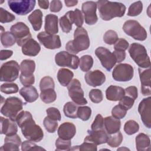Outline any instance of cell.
I'll list each match as a JSON object with an SVG mask.
<instances>
[{
	"label": "cell",
	"instance_id": "1",
	"mask_svg": "<svg viewBox=\"0 0 151 151\" xmlns=\"http://www.w3.org/2000/svg\"><path fill=\"white\" fill-rule=\"evenodd\" d=\"M15 121L21 128L22 134L27 139L34 142H39L43 139V131L39 125L36 124L30 112L21 111L17 116Z\"/></svg>",
	"mask_w": 151,
	"mask_h": 151
},
{
	"label": "cell",
	"instance_id": "2",
	"mask_svg": "<svg viewBox=\"0 0 151 151\" xmlns=\"http://www.w3.org/2000/svg\"><path fill=\"white\" fill-rule=\"evenodd\" d=\"M96 4L100 17L104 21H110L115 17H122L126 11L125 5L120 2L100 0Z\"/></svg>",
	"mask_w": 151,
	"mask_h": 151
},
{
	"label": "cell",
	"instance_id": "3",
	"mask_svg": "<svg viewBox=\"0 0 151 151\" xmlns=\"http://www.w3.org/2000/svg\"><path fill=\"white\" fill-rule=\"evenodd\" d=\"M90 39L87 31L83 27L77 28L74 33V40L69 41L65 45L66 50L73 54L87 50L90 46Z\"/></svg>",
	"mask_w": 151,
	"mask_h": 151
},
{
	"label": "cell",
	"instance_id": "4",
	"mask_svg": "<svg viewBox=\"0 0 151 151\" xmlns=\"http://www.w3.org/2000/svg\"><path fill=\"white\" fill-rule=\"evenodd\" d=\"M129 53L140 68L150 67V60L145 47L139 43H133L130 45Z\"/></svg>",
	"mask_w": 151,
	"mask_h": 151
},
{
	"label": "cell",
	"instance_id": "5",
	"mask_svg": "<svg viewBox=\"0 0 151 151\" xmlns=\"http://www.w3.org/2000/svg\"><path fill=\"white\" fill-rule=\"evenodd\" d=\"M23 102L17 97H8L1 107V113L5 117L15 121L18 114L22 110Z\"/></svg>",
	"mask_w": 151,
	"mask_h": 151
},
{
	"label": "cell",
	"instance_id": "6",
	"mask_svg": "<svg viewBox=\"0 0 151 151\" xmlns=\"http://www.w3.org/2000/svg\"><path fill=\"white\" fill-rule=\"evenodd\" d=\"M123 29L127 35L136 40L144 41L147 38L146 29L137 21H126L123 26Z\"/></svg>",
	"mask_w": 151,
	"mask_h": 151
},
{
	"label": "cell",
	"instance_id": "7",
	"mask_svg": "<svg viewBox=\"0 0 151 151\" xmlns=\"http://www.w3.org/2000/svg\"><path fill=\"white\" fill-rule=\"evenodd\" d=\"M20 66L14 60H11L4 63L1 67V81L12 82L15 81L19 76Z\"/></svg>",
	"mask_w": 151,
	"mask_h": 151
},
{
	"label": "cell",
	"instance_id": "8",
	"mask_svg": "<svg viewBox=\"0 0 151 151\" xmlns=\"http://www.w3.org/2000/svg\"><path fill=\"white\" fill-rule=\"evenodd\" d=\"M9 8L15 14L25 15L34 8L36 4L35 0H9L8 1Z\"/></svg>",
	"mask_w": 151,
	"mask_h": 151
},
{
	"label": "cell",
	"instance_id": "9",
	"mask_svg": "<svg viewBox=\"0 0 151 151\" xmlns=\"http://www.w3.org/2000/svg\"><path fill=\"white\" fill-rule=\"evenodd\" d=\"M10 31L15 37L17 43L19 46L22 47L27 41L32 38L28 27L24 22H17L11 26Z\"/></svg>",
	"mask_w": 151,
	"mask_h": 151
},
{
	"label": "cell",
	"instance_id": "10",
	"mask_svg": "<svg viewBox=\"0 0 151 151\" xmlns=\"http://www.w3.org/2000/svg\"><path fill=\"white\" fill-rule=\"evenodd\" d=\"M55 63L60 67H67L76 70L79 65V58L68 51H60L55 56Z\"/></svg>",
	"mask_w": 151,
	"mask_h": 151
},
{
	"label": "cell",
	"instance_id": "11",
	"mask_svg": "<svg viewBox=\"0 0 151 151\" xmlns=\"http://www.w3.org/2000/svg\"><path fill=\"white\" fill-rule=\"evenodd\" d=\"M68 95L74 103L78 105H84L87 103V100L84 97V91L81 87L78 80L74 78L67 86Z\"/></svg>",
	"mask_w": 151,
	"mask_h": 151
},
{
	"label": "cell",
	"instance_id": "12",
	"mask_svg": "<svg viewBox=\"0 0 151 151\" xmlns=\"http://www.w3.org/2000/svg\"><path fill=\"white\" fill-rule=\"evenodd\" d=\"M133 67L129 64H119L117 65L112 72L113 79L117 81H128L133 77Z\"/></svg>",
	"mask_w": 151,
	"mask_h": 151
},
{
	"label": "cell",
	"instance_id": "13",
	"mask_svg": "<svg viewBox=\"0 0 151 151\" xmlns=\"http://www.w3.org/2000/svg\"><path fill=\"white\" fill-rule=\"evenodd\" d=\"M95 54L101 62V65L107 71H110L116 64V60L113 54L106 48L100 47L95 50Z\"/></svg>",
	"mask_w": 151,
	"mask_h": 151
},
{
	"label": "cell",
	"instance_id": "14",
	"mask_svg": "<svg viewBox=\"0 0 151 151\" xmlns=\"http://www.w3.org/2000/svg\"><path fill=\"white\" fill-rule=\"evenodd\" d=\"M37 38L41 44L48 49L54 50L61 46L60 38L58 35H52L42 31L37 35Z\"/></svg>",
	"mask_w": 151,
	"mask_h": 151
},
{
	"label": "cell",
	"instance_id": "15",
	"mask_svg": "<svg viewBox=\"0 0 151 151\" xmlns=\"http://www.w3.org/2000/svg\"><path fill=\"white\" fill-rule=\"evenodd\" d=\"M97 6L96 2L94 1H86L82 4V12L84 14L85 22L87 25H92L97 22Z\"/></svg>",
	"mask_w": 151,
	"mask_h": 151
},
{
	"label": "cell",
	"instance_id": "16",
	"mask_svg": "<svg viewBox=\"0 0 151 151\" xmlns=\"http://www.w3.org/2000/svg\"><path fill=\"white\" fill-rule=\"evenodd\" d=\"M138 111L144 125L150 129L151 127V97L143 99L139 103Z\"/></svg>",
	"mask_w": 151,
	"mask_h": 151
},
{
	"label": "cell",
	"instance_id": "17",
	"mask_svg": "<svg viewBox=\"0 0 151 151\" xmlns=\"http://www.w3.org/2000/svg\"><path fill=\"white\" fill-rule=\"evenodd\" d=\"M139 74L141 83V92L143 96H149L151 94V70L150 67L139 68Z\"/></svg>",
	"mask_w": 151,
	"mask_h": 151
},
{
	"label": "cell",
	"instance_id": "18",
	"mask_svg": "<svg viewBox=\"0 0 151 151\" xmlns=\"http://www.w3.org/2000/svg\"><path fill=\"white\" fill-rule=\"evenodd\" d=\"M88 135L85 137L84 141L93 143L96 145L107 142L109 135L105 129L99 130H88Z\"/></svg>",
	"mask_w": 151,
	"mask_h": 151
},
{
	"label": "cell",
	"instance_id": "19",
	"mask_svg": "<svg viewBox=\"0 0 151 151\" xmlns=\"http://www.w3.org/2000/svg\"><path fill=\"white\" fill-rule=\"evenodd\" d=\"M87 84L92 87H97L102 85L106 81L104 74L99 70L87 72L84 76Z\"/></svg>",
	"mask_w": 151,
	"mask_h": 151
},
{
	"label": "cell",
	"instance_id": "20",
	"mask_svg": "<svg viewBox=\"0 0 151 151\" xmlns=\"http://www.w3.org/2000/svg\"><path fill=\"white\" fill-rule=\"evenodd\" d=\"M76 133V128L74 124L70 122L62 123L58 129V135L64 140H71Z\"/></svg>",
	"mask_w": 151,
	"mask_h": 151
},
{
	"label": "cell",
	"instance_id": "21",
	"mask_svg": "<svg viewBox=\"0 0 151 151\" xmlns=\"http://www.w3.org/2000/svg\"><path fill=\"white\" fill-rule=\"evenodd\" d=\"M1 119V134H5L6 136H11L17 134L18 131L17 126L15 121L10 119L0 117Z\"/></svg>",
	"mask_w": 151,
	"mask_h": 151
},
{
	"label": "cell",
	"instance_id": "22",
	"mask_svg": "<svg viewBox=\"0 0 151 151\" xmlns=\"http://www.w3.org/2000/svg\"><path fill=\"white\" fill-rule=\"evenodd\" d=\"M40 45L32 38H30L22 46V53L28 56H36L40 52Z\"/></svg>",
	"mask_w": 151,
	"mask_h": 151
},
{
	"label": "cell",
	"instance_id": "23",
	"mask_svg": "<svg viewBox=\"0 0 151 151\" xmlns=\"http://www.w3.org/2000/svg\"><path fill=\"white\" fill-rule=\"evenodd\" d=\"M45 32L55 35L58 32V17L54 14H48L45 18Z\"/></svg>",
	"mask_w": 151,
	"mask_h": 151
},
{
	"label": "cell",
	"instance_id": "24",
	"mask_svg": "<svg viewBox=\"0 0 151 151\" xmlns=\"http://www.w3.org/2000/svg\"><path fill=\"white\" fill-rule=\"evenodd\" d=\"M121 126V122L119 119L113 116L106 117L104 119V127L106 132L109 134H113L119 131Z\"/></svg>",
	"mask_w": 151,
	"mask_h": 151
},
{
	"label": "cell",
	"instance_id": "25",
	"mask_svg": "<svg viewBox=\"0 0 151 151\" xmlns=\"http://www.w3.org/2000/svg\"><path fill=\"white\" fill-rule=\"evenodd\" d=\"M125 95L124 90L119 86H110L106 91V96L110 101L120 100Z\"/></svg>",
	"mask_w": 151,
	"mask_h": 151
},
{
	"label": "cell",
	"instance_id": "26",
	"mask_svg": "<svg viewBox=\"0 0 151 151\" xmlns=\"http://www.w3.org/2000/svg\"><path fill=\"white\" fill-rule=\"evenodd\" d=\"M19 94L28 103H32L38 98V93L37 89L32 86L22 87L19 90Z\"/></svg>",
	"mask_w": 151,
	"mask_h": 151
},
{
	"label": "cell",
	"instance_id": "27",
	"mask_svg": "<svg viewBox=\"0 0 151 151\" xmlns=\"http://www.w3.org/2000/svg\"><path fill=\"white\" fill-rule=\"evenodd\" d=\"M21 75L24 77L34 76L33 73L35 69V63L31 60H24L20 64Z\"/></svg>",
	"mask_w": 151,
	"mask_h": 151
},
{
	"label": "cell",
	"instance_id": "28",
	"mask_svg": "<svg viewBox=\"0 0 151 151\" xmlns=\"http://www.w3.org/2000/svg\"><path fill=\"white\" fill-rule=\"evenodd\" d=\"M136 149L139 151L150 150V140L149 137L143 133H139L135 139Z\"/></svg>",
	"mask_w": 151,
	"mask_h": 151
},
{
	"label": "cell",
	"instance_id": "29",
	"mask_svg": "<svg viewBox=\"0 0 151 151\" xmlns=\"http://www.w3.org/2000/svg\"><path fill=\"white\" fill-rule=\"evenodd\" d=\"M28 19L35 31H39L42 24V13L40 9H36L30 14Z\"/></svg>",
	"mask_w": 151,
	"mask_h": 151
},
{
	"label": "cell",
	"instance_id": "30",
	"mask_svg": "<svg viewBox=\"0 0 151 151\" xmlns=\"http://www.w3.org/2000/svg\"><path fill=\"white\" fill-rule=\"evenodd\" d=\"M73 77L74 73L67 68H60L57 73V79L60 84L64 87L69 84Z\"/></svg>",
	"mask_w": 151,
	"mask_h": 151
},
{
	"label": "cell",
	"instance_id": "31",
	"mask_svg": "<svg viewBox=\"0 0 151 151\" xmlns=\"http://www.w3.org/2000/svg\"><path fill=\"white\" fill-rule=\"evenodd\" d=\"M65 14L69 18L72 24H74L78 28L81 27L84 22V18L82 12L80 9L76 8L74 11H68Z\"/></svg>",
	"mask_w": 151,
	"mask_h": 151
},
{
	"label": "cell",
	"instance_id": "32",
	"mask_svg": "<svg viewBox=\"0 0 151 151\" xmlns=\"http://www.w3.org/2000/svg\"><path fill=\"white\" fill-rule=\"evenodd\" d=\"M77 109L78 107L76 103L68 101L64 106L63 111L64 115L69 118L76 119L77 118Z\"/></svg>",
	"mask_w": 151,
	"mask_h": 151
},
{
	"label": "cell",
	"instance_id": "33",
	"mask_svg": "<svg viewBox=\"0 0 151 151\" xmlns=\"http://www.w3.org/2000/svg\"><path fill=\"white\" fill-rule=\"evenodd\" d=\"M40 97L44 103H51L56 100L57 94L54 89H47L41 91Z\"/></svg>",
	"mask_w": 151,
	"mask_h": 151
},
{
	"label": "cell",
	"instance_id": "34",
	"mask_svg": "<svg viewBox=\"0 0 151 151\" xmlns=\"http://www.w3.org/2000/svg\"><path fill=\"white\" fill-rule=\"evenodd\" d=\"M93 65V59L91 55H83L79 61V66L80 69L84 71L87 72L89 71Z\"/></svg>",
	"mask_w": 151,
	"mask_h": 151
},
{
	"label": "cell",
	"instance_id": "35",
	"mask_svg": "<svg viewBox=\"0 0 151 151\" xmlns=\"http://www.w3.org/2000/svg\"><path fill=\"white\" fill-rule=\"evenodd\" d=\"M1 41L2 45L5 47H9L15 44L16 39L14 35L9 31L1 33Z\"/></svg>",
	"mask_w": 151,
	"mask_h": 151
},
{
	"label": "cell",
	"instance_id": "36",
	"mask_svg": "<svg viewBox=\"0 0 151 151\" xmlns=\"http://www.w3.org/2000/svg\"><path fill=\"white\" fill-rule=\"evenodd\" d=\"M122 140L123 135L120 131H118L117 132L109 136L106 143L111 147H116L122 143Z\"/></svg>",
	"mask_w": 151,
	"mask_h": 151
},
{
	"label": "cell",
	"instance_id": "37",
	"mask_svg": "<svg viewBox=\"0 0 151 151\" xmlns=\"http://www.w3.org/2000/svg\"><path fill=\"white\" fill-rule=\"evenodd\" d=\"M139 130V124L133 120H129L126 122L124 126V130L128 135H132Z\"/></svg>",
	"mask_w": 151,
	"mask_h": 151
},
{
	"label": "cell",
	"instance_id": "38",
	"mask_svg": "<svg viewBox=\"0 0 151 151\" xmlns=\"http://www.w3.org/2000/svg\"><path fill=\"white\" fill-rule=\"evenodd\" d=\"M143 4L141 1H139L135 2L130 5L129 8L127 15L130 17H135L139 15L142 11Z\"/></svg>",
	"mask_w": 151,
	"mask_h": 151
},
{
	"label": "cell",
	"instance_id": "39",
	"mask_svg": "<svg viewBox=\"0 0 151 151\" xmlns=\"http://www.w3.org/2000/svg\"><path fill=\"white\" fill-rule=\"evenodd\" d=\"M77 117L83 121H87L91 114V109L88 106H80L77 109Z\"/></svg>",
	"mask_w": 151,
	"mask_h": 151
},
{
	"label": "cell",
	"instance_id": "40",
	"mask_svg": "<svg viewBox=\"0 0 151 151\" xmlns=\"http://www.w3.org/2000/svg\"><path fill=\"white\" fill-rule=\"evenodd\" d=\"M119 37L117 32L113 30H108L103 36L104 42L109 45L114 44L118 40Z\"/></svg>",
	"mask_w": 151,
	"mask_h": 151
},
{
	"label": "cell",
	"instance_id": "41",
	"mask_svg": "<svg viewBox=\"0 0 151 151\" xmlns=\"http://www.w3.org/2000/svg\"><path fill=\"white\" fill-rule=\"evenodd\" d=\"M43 124L46 130L51 133H54L58 127L57 121L50 119L47 116L44 118L43 121Z\"/></svg>",
	"mask_w": 151,
	"mask_h": 151
},
{
	"label": "cell",
	"instance_id": "42",
	"mask_svg": "<svg viewBox=\"0 0 151 151\" xmlns=\"http://www.w3.org/2000/svg\"><path fill=\"white\" fill-rule=\"evenodd\" d=\"M55 84L52 77L50 76H45L41 78L40 83V88L41 91L47 89H54Z\"/></svg>",
	"mask_w": 151,
	"mask_h": 151
},
{
	"label": "cell",
	"instance_id": "43",
	"mask_svg": "<svg viewBox=\"0 0 151 151\" xmlns=\"http://www.w3.org/2000/svg\"><path fill=\"white\" fill-rule=\"evenodd\" d=\"M55 150H70L71 142L70 140H64L58 138L55 141Z\"/></svg>",
	"mask_w": 151,
	"mask_h": 151
},
{
	"label": "cell",
	"instance_id": "44",
	"mask_svg": "<svg viewBox=\"0 0 151 151\" xmlns=\"http://www.w3.org/2000/svg\"><path fill=\"white\" fill-rule=\"evenodd\" d=\"M18 86L15 83H8L2 84L1 86V91L6 94L16 93L18 91Z\"/></svg>",
	"mask_w": 151,
	"mask_h": 151
},
{
	"label": "cell",
	"instance_id": "45",
	"mask_svg": "<svg viewBox=\"0 0 151 151\" xmlns=\"http://www.w3.org/2000/svg\"><path fill=\"white\" fill-rule=\"evenodd\" d=\"M59 21H60V25L62 31L64 32L68 33L71 30L73 24L65 14L64 16L60 18Z\"/></svg>",
	"mask_w": 151,
	"mask_h": 151
},
{
	"label": "cell",
	"instance_id": "46",
	"mask_svg": "<svg viewBox=\"0 0 151 151\" xmlns=\"http://www.w3.org/2000/svg\"><path fill=\"white\" fill-rule=\"evenodd\" d=\"M15 17L6 10L0 8V22L1 23H8L14 21Z\"/></svg>",
	"mask_w": 151,
	"mask_h": 151
},
{
	"label": "cell",
	"instance_id": "47",
	"mask_svg": "<svg viewBox=\"0 0 151 151\" xmlns=\"http://www.w3.org/2000/svg\"><path fill=\"white\" fill-rule=\"evenodd\" d=\"M89 97L91 101L94 103H100L103 99L102 91L99 89H92L89 92Z\"/></svg>",
	"mask_w": 151,
	"mask_h": 151
},
{
	"label": "cell",
	"instance_id": "48",
	"mask_svg": "<svg viewBox=\"0 0 151 151\" xmlns=\"http://www.w3.org/2000/svg\"><path fill=\"white\" fill-rule=\"evenodd\" d=\"M127 110L123 107L120 104L115 106L111 110L112 116L116 119H123L126 114Z\"/></svg>",
	"mask_w": 151,
	"mask_h": 151
},
{
	"label": "cell",
	"instance_id": "49",
	"mask_svg": "<svg viewBox=\"0 0 151 151\" xmlns=\"http://www.w3.org/2000/svg\"><path fill=\"white\" fill-rule=\"evenodd\" d=\"M78 150L81 151H85V150H97V145L88 142H85L82 143L80 146H74L73 148H71V150Z\"/></svg>",
	"mask_w": 151,
	"mask_h": 151
},
{
	"label": "cell",
	"instance_id": "50",
	"mask_svg": "<svg viewBox=\"0 0 151 151\" xmlns=\"http://www.w3.org/2000/svg\"><path fill=\"white\" fill-rule=\"evenodd\" d=\"M21 149L23 151H26L29 150H45L44 148L37 146L35 143H33L32 141H31L29 140L24 141L21 143Z\"/></svg>",
	"mask_w": 151,
	"mask_h": 151
},
{
	"label": "cell",
	"instance_id": "51",
	"mask_svg": "<svg viewBox=\"0 0 151 151\" xmlns=\"http://www.w3.org/2000/svg\"><path fill=\"white\" fill-rule=\"evenodd\" d=\"M91 127L92 130H99L104 129V119L101 114H98L96 116L93 123L91 126Z\"/></svg>",
	"mask_w": 151,
	"mask_h": 151
},
{
	"label": "cell",
	"instance_id": "52",
	"mask_svg": "<svg viewBox=\"0 0 151 151\" xmlns=\"http://www.w3.org/2000/svg\"><path fill=\"white\" fill-rule=\"evenodd\" d=\"M119 101H120L119 104L122 106L127 110L130 109L133 107L134 103V99L125 95Z\"/></svg>",
	"mask_w": 151,
	"mask_h": 151
},
{
	"label": "cell",
	"instance_id": "53",
	"mask_svg": "<svg viewBox=\"0 0 151 151\" xmlns=\"http://www.w3.org/2000/svg\"><path fill=\"white\" fill-rule=\"evenodd\" d=\"M47 117L57 121L61 120V114L58 109L55 107H49L46 110Z\"/></svg>",
	"mask_w": 151,
	"mask_h": 151
},
{
	"label": "cell",
	"instance_id": "54",
	"mask_svg": "<svg viewBox=\"0 0 151 151\" xmlns=\"http://www.w3.org/2000/svg\"><path fill=\"white\" fill-rule=\"evenodd\" d=\"M129 42L123 38L118 39L116 42L114 44V48L115 50L119 51H125L129 47Z\"/></svg>",
	"mask_w": 151,
	"mask_h": 151
},
{
	"label": "cell",
	"instance_id": "55",
	"mask_svg": "<svg viewBox=\"0 0 151 151\" xmlns=\"http://www.w3.org/2000/svg\"><path fill=\"white\" fill-rule=\"evenodd\" d=\"M19 146L18 145L9 142H5L2 146H1L0 150L2 151L10 150V151H18Z\"/></svg>",
	"mask_w": 151,
	"mask_h": 151
},
{
	"label": "cell",
	"instance_id": "56",
	"mask_svg": "<svg viewBox=\"0 0 151 151\" xmlns=\"http://www.w3.org/2000/svg\"><path fill=\"white\" fill-rule=\"evenodd\" d=\"M125 94L126 96L132 98L134 100L137 98L138 97V91L137 88L135 86H129L127 87L124 90Z\"/></svg>",
	"mask_w": 151,
	"mask_h": 151
},
{
	"label": "cell",
	"instance_id": "57",
	"mask_svg": "<svg viewBox=\"0 0 151 151\" xmlns=\"http://www.w3.org/2000/svg\"><path fill=\"white\" fill-rule=\"evenodd\" d=\"M63 7L62 3L59 0H53L51 1L50 5V10L52 12H59Z\"/></svg>",
	"mask_w": 151,
	"mask_h": 151
},
{
	"label": "cell",
	"instance_id": "58",
	"mask_svg": "<svg viewBox=\"0 0 151 151\" xmlns=\"http://www.w3.org/2000/svg\"><path fill=\"white\" fill-rule=\"evenodd\" d=\"M113 54H114V55L116 58L117 63H121L126 58V52L124 51L114 50L113 51Z\"/></svg>",
	"mask_w": 151,
	"mask_h": 151
},
{
	"label": "cell",
	"instance_id": "59",
	"mask_svg": "<svg viewBox=\"0 0 151 151\" xmlns=\"http://www.w3.org/2000/svg\"><path fill=\"white\" fill-rule=\"evenodd\" d=\"M19 79H20L21 83L25 86H31V85L33 84L35 82L34 76H32L30 77H24L20 76Z\"/></svg>",
	"mask_w": 151,
	"mask_h": 151
},
{
	"label": "cell",
	"instance_id": "60",
	"mask_svg": "<svg viewBox=\"0 0 151 151\" xmlns=\"http://www.w3.org/2000/svg\"><path fill=\"white\" fill-rule=\"evenodd\" d=\"M13 54V51L12 50H2L0 52V60L1 61L5 60L10 58Z\"/></svg>",
	"mask_w": 151,
	"mask_h": 151
},
{
	"label": "cell",
	"instance_id": "61",
	"mask_svg": "<svg viewBox=\"0 0 151 151\" xmlns=\"http://www.w3.org/2000/svg\"><path fill=\"white\" fill-rule=\"evenodd\" d=\"M38 5L40 8L47 9L49 6V1H38Z\"/></svg>",
	"mask_w": 151,
	"mask_h": 151
},
{
	"label": "cell",
	"instance_id": "62",
	"mask_svg": "<svg viewBox=\"0 0 151 151\" xmlns=\"http://www.w3.org/2000/svg\"><path fill=\"white\" fill-rule=\"evenodd\" d=\"M65 4L68 7L74 6L76 5L78 3V1L77 0H65L64 1Z\"/></svg>",
	"mask_w": 151,
	"mask_h": 151
}]
</instances>
